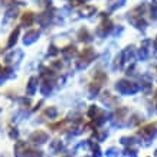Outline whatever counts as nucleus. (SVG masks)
<instances>
[{
    "instance_id": "1",
    "label": "nucleus",
    "mask_w": 157,
    "mask_h": 157,
    "mask_svg": "<svg viewBox=\"0 0 157 157\" xmlns=\"http://www.w3.org/2000/svg\"><path fill=\"white\" fill-rule=\"evenodd\" d=\"M22 58H23V51H20V49H14V51H12L10 53L6 55L5 62L6 63H13V65H17V63L22 61Z\"/></svg>"
},
{
    "instance_id": "2",
    "label": "nucleus",
    "mask_w": 157,
    "mask_h": 157,
    "mask_svg": "<svg viewBox=\"0 0 157 157\" xmlns=\"http://www.w3.org/2000/svg\"><path fill=\"white\" fill-rule=\"evenodd\" d=\"M17 14H19V9H17V6L16 5H10L7 7V10L5 12V16H3V23H9V22H13L16 17H17Z\"/></svg>"
},
{
    "instance_id": "3",
    "label": "nucleus",
    "mask_w": 157,
    "mask_h": 157,
    "mask_svg": "<svg viewBox=\"0 0 157 157\" xmlns=\"http://www.w3.org/2000/svg\"><path fill=\"white\" fill-rule=\"evenodd\" d=\"M29 140L35 144H43V143H46V140H48V134L45 133V131L38 130V131H33V133L30 134Z\"/></svg>"
},
{
    "instance_id": "4",
    "label": "nucleus",
    "mask_w": 157,
    "mask_h": 157,
    "mask_svg": "<svg viewBox=\"0 0 157 157\" xmlns=\"http://www.w3.org/2000/svg\"><path fill=\"white\" fill-rule=\"evenodd\" d=\"M39 35H40V30H29L28 33L23 36V45L25 46H29V45H32L33 42H36L39 39Z\"/></svg>"
},
{
    "instance_id": "5",
    "label": "nucleus",
    "mask_w": 157,
    "mask_h": 157,
    "mask_svg": "<svg viewBox=\"0 0 157 157\" xmlns=\"http://www.w3.org/2000/svg\"><path fill=\"white\" fill-rule=\"evenodd\" d=\"M117 90L120 92H123V94H130V92H136L137 91V86L134 85V84H130L127 81H120L117 84Z\"/></svg>"
},
{
    "instance_id": "6",
    "label": "nucleus",
    "mask_w": 157,
    "mask_h": 157,
    "mask_svg": "<svg viewBox=\"0 0 157 157\" xmlns=\"http://www.w3.org/2000/svg\"><path fill=\"white\" fill-rule=\"evenodd\" d=\"M20 35V26H16V28L13 29V32L10 33L9 39H7V48L12 49L16 45V42H17V38H19Z\"/></svg>"
},
{
    "instance_id": "7",
    "label": "nucleus",
    "mask_w": 157,
    "mask_h": 157,
    "mask_svg": "<svg viewBox=\"0 0 157 157\" xmlns=\"http://www.w3.org/2000/svg\"><path fill=\"white\" fill-rule=\"evenodd\" d=\"M9 78H14V74H13V69H12V68L6 67L2 69V72H0V85L5 84L6 79H9Z\"/></svg>"
},
{
    "instance_id": "8",
    "label": "nucleus",
    "mask_w": 157,
    "mask_h": 157,
    "mask_svg": "<svg viewBox=\"0 0 157 157\" xmlns=\"http://www.w3.org/2000/svg\"><path fill=\"white\" fill-rule=\"evenodd\" d=\"M35 22V13L33 12H25L23 14H22V25L23 26H32Z\"/></svg>"
},
{
    "instance_id": "9",
    "label": "nucleus",
    "mask_w": 157,
    "mask_h": 157,
    "mask_svg": "<svg viewBox=\"0 0 157 157\" xmlns=\"http://www.w3.org/2000/svg\"><path fill=\"white\" fill-rule=\"evenodd\" d=\"M36 88H38V78L36 76H30V79L28 82V86H26L28 95H33L35 92H36Z\"/></svg>"
},
{
    "instance_id": "10",
    "label": "nucleus",
    "mask_w": 157,
    "mask_h": 157,
    "mask_svg": "<svg viewBox=\"0 0 157 157\" xmlns=\"http://www.w3.org/2000/svg\"><path fill=\"white\" fill-rule=\"evenodd\" d=\"M26 154V144L23 141H17L14 146V157H25Z\"/></svg>"
},
{
    "instance_id": "11",
    "label": "nucleus",
    "mask_w": 157,
    "mask_h": 157,
    "mask_svg": "<svg viewBox=\"0 0 157 157\" xmlns=\"http://www.w3.org/2000/svg\"><path fill=\"white\" fill-rule=\"evenodd\" d=\"M51 90H52V86H51V82H49L48 79H45V81L42 82V86H40V92H42L43 95H48L49 92H51Z\"/></svg>"
},
{
    "instance_id": "12",
    "label": "nucleus",
    "mask_w": 157,
    "mask_h": 157,
    "mask_svg": "<svg viewBox=\"0 0 157 157\" xmlns=\"http://www.w3.org/2000/svg\"><path fill=\"white\" fill-rule=\"evenodd\" d=\"M25 157H42V151L40 150H35V148H29V150H26Z\"/></svg>"
},
{
    "instance_id": "13",
    "label": "nucleus",
    "mask_w": 157,
    "mask_h": 157,
    "mask_svg": "<svg viewBox=\"0 0 157 157\" xmlns=\"http://www.w3.org/2000/svg\"><path fill=\"white\" fill-rule=\"evenodd\" d=\"M9 137L13 138V140H17V137H19V131H17L16 127H9Z\"/></svg>"
},
{
    "instance_id": "14",
    "label": "nucleus",
    "mask_w": 157,
    "mask_h": 157,
    "mask_svg": "<svg viewBox=\"0 0 157 157\" xmlns=\"http://www.w3.org/2000/svg\"><path fill=\"white\" fill-rule=\"evenodd\" d=\"M45 114L48 115L49 118H55V117H56V109L53 108V107H51V108H48L45 111Z\"/></svg>"
},
{
    "instance_id": "15",
    "label": "nucleus",
    "mask_w": 157,
    "mask_h": 157,
    "mask_svg": "<svg viewBox=\"0 0 157 157\" xmlns=\"http://www.w3.org/2000/svg\"><path fill=\"white\" fill-rule=\"evenodd\" d=\"M61 147H62V144H61V141H58V140H55V141L51 144V150H52V151H55V150H61Z\"/></svg>"
},
{
    "instance_id": "16",
    "label": "nucleus",
    "mask_w": 157,
    "mask_h": 157,
    "mask_svg": "<svg viewBox=\"0 0 157 157\" xmlns=\"http://www.w3.org/2000/svg\"><path fill=\"white\" fill-rule=\"evenodd\" d=\"M91 12H95V7H88V9H85L84 10V14H85V16H90V14H92Z\"/></svg>"
},
{
    "instance_id": "17",
    "label": "nucleus",
    "mask_w": 157,
    "mask_h": 157,
    "mask_svg": "<svg viewBox=\"0 0 157 157\" xmlns=\"http://www.w3.org/2000/svg\"><path fill=\"white\" fill-rule=\"evenodd\" d=\"M81 2H82V0H71V3H72V5H79Z\"/></svg>"
},
{
    "instance_id": "18",
    "label": "nucleus",
    "mask_w": 157,
    "mask_h": 157,
    "mask_svg": "<svg viewBox=\"0 0 157 157\" xmlns=\"http://www.w3.org/2000/svg\"><path fill=\"white\" fill-rule=\"evenodd\" d=\"M0 72H2V65H0Z\"/></svg>"
}]
</instances>
